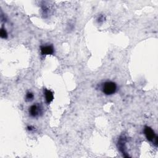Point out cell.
<instances>
[{"instance_id":"cell-3","label":"cell","mask_w":158,"mask_h":158,"mask_svg":"<svg viewBox=\"0 0 158 158\" xmlns=\"http://www.w3.org/2000/svg\"><path fill=\"white\" fill-rule=\"evenodd\" d=\"M43 113V109L40 104H34L29 108V114L33 117H39Z\"/></svg>"},{"instance_id":"cell-1","label":"cell","mask_w":158,"mask_h":158,"mask_svg":"<svg viewBox=\"0 0 158 158\" xmlns=\"http://www.w3.org/2000/svg\"><path fill=\"white\" fill-rule=\"evenodd\" d=\"M117 90V85L113 82H104L102 86V92L106 95H111L116 93Z\"/></svg>"},{"instance_id":"cell-7","label":"cell","mask_w":158,"mask_h":158,"mask_svg":"<svg viewBox=\"0 0 158 158\" xmlns=\"http://www.w3.org/2000/svg\"><path fill=\"white\" fill-rule=\"evenodd\" d=\"M34 98V95L32 92H27L25 96V100L27 101H31Z\"/></svg>"},{"instance_id":"cell-2","label":"cell","mask_w":158,"mask_h":158,"mask_svg":"<svg viewBox=\"0 0 158 158\" xmlns=\"http://www.w3.org/2000/svg\"><path fill=\"white\" fill-rule=\"evenodd\" d=\"M144 134L146 138V139L153 142L155 145L157 146V137L156 136V134L154 133V130L149 127L145 126L144 128Z\"/></svg>"},{"instance_id":"cell-8","label":"cell","mask_w":158,"mask_h":158,"mask_svg":"<svg viewBox=\"0 0 158 158\" xmlns=\"http://www.w3.org/2000/svg\"><path fill=\"white\" fill-rule=\"evenodd\" d=\"M0 36L2 38H7L8 37V33L6 31L5 29H4L3 27L1 29V32H0Z\"/></svg>"},{"instance_id":"cell-4","label":"cell","mask_w":158,"mask_h":158,"mask_svg":"<svg viewBox=\"0 0 158 158\" xmlns=\"http://www.w3.org/2000/svg\"><path fill=\"white\" fill-rule=\"evenodd\" d=\"M41 52L42 55H50L53 54L54 48L51 45L42 46L40 48Z\"/></svg>"},{"instance_id":"cell-6","label":"cell","mask_w":158,"mask_h":158,"mask_svg":"<svg viewBox=\"0 0 158 158\" xmlns=\"http://www.w3.org/2000/svg\"><path fill=\"white\" fill-rule=\"evenodd\" d=\"M44 96L45 98L46 102L48 104H50L54 99L53 93H52V92L51 91L47 90V89L44 90Z\"/></svg>"},{"instance_id":"cell-5","label":"cell","mask_w":158,"mask_h":158,"mask_svg":"<svg viewBox=\"0 0 158 158\" xmlns=\"http://www.w3.org/2000/svg\"><path fill=\"white\" fill-rule=\"evenodd\" d=\"M125 143H126V138L124 136H121L118 140V148L120 151L123 154H126V146H125Z\"/></svg>"}]
</instances>
